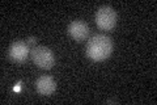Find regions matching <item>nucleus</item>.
<instances>
[{"label": "nucleus", "mask_w": 157, "mask_h": 105, "mask_svg": "<svg viewBox=\"0 0 157 105\" xmlns=\"http://www.w3.org/2000/svg\"><path fill=\"white\" fill-rule=\"evenodd\" d=\"M113 53V41L105 34L93 36L86 45V54L96 62H102L107 59Z\"/></svg>", "instance_id": "nucleus-1"}, {"label": "nucleus", "mask_w": 157, "mask_h": 105, "mask_svg": "<svg viewBox=\"0 0 157 105\" xmlns=\"http://www.w3.org/2000/svg\"><path fill=\"white\" fill-rule=\"evenodd\" d=\"M30 54L34 63L41 68H51L55 63L54 53L46 46H34L30 50Z\"/></svg>", "instance_id": "nucleus-2"}, {"label": "nucleus", "mask_w": 157, "mask_h": 105, "mask_svg": "<svg viewBox=\"0 0 157 105\" xmlns=\"http://www.w3.org/2000/svg\"><path fill=\"white\" fill-rule=\"evenodd\" d=\"M96 24L102 30H110L117 24V12L109 6L101 7L96 12Z\"/></svg>", "instance_id": "nucleus-3"}, {"label": "nucleus", "mask_w": 157, "mask_h": 105, "mask_svg": "<svg viewBox=\"0 0 157 105\" xmlns=\"http://www.w3.org/2000/svg\"><path fill=\"white\" fill-rule=\"evenodd\" d=\"M29 53H30L29 45L24 41H14L9 47V58L16 63L25 62Z\"/></svg>", "instance_id": "nucleus-4"}, {"label": "nucleus", "mask_w": 157, "mask_h": 105, "mask_svg": "<svg viewBox=\"0 0 157 105\" xmlns=\"http://www.w3.org/2000/svg\"><path fill=\"white\" fill-rule=\"evenodd\" d=\"M68 33L76 41H84L89 37V25L82 20H75L68 25Z\"/></svg>", "instance_id": "nucleus-5"}, {"label": "nucleus", "mask_w": 157, "mask_h": 105, "mask_svg": "<svg viewBox=\"0 0 157 105\" xmlns=\"http://www.w3.org/2000/svg\"><path fill=\"white\" fill-rule=\"evenodd\" d=\"M36 88L37 92L42 96H50L55 92L56 89V84L55 80L51 76H47V75H43V76L38 78L36 82Z\"/></svg>", "instance_id": "nucleus-6"}, {"label": "nucleus", "mask_w": 157, "mask_h": 105, "mask_svg": "<svg viewBox=\"0 0 157 105\" xmlns=\"http://www.w3.org/2000/svg\"><path fill=\"white\" fill-rule=\"evenodd\" d=\"M26 43L34 47V46H36V43H37V38H36V37H30V38H29L28 41H26Z\"/></svg>", "instance_id": "nucleus-7"}]
</instances>
